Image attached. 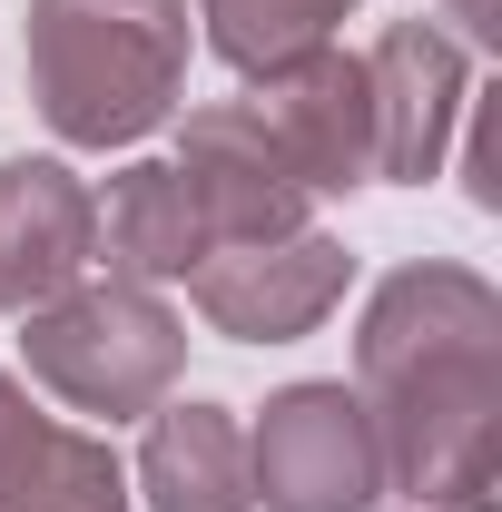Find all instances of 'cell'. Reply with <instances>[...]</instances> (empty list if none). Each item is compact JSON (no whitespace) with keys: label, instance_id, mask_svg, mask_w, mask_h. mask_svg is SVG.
Instances as JSON below:
<instances>
[{"label":"cell","instance_id":"obj_1","mask_svg":"<svg viewBox=\"0 0 502 512\" xmlns=\"http://www.w3.org/2000/svg\"><path fill=\"white\" fill-rule=\"evenodd\" d=\"M355 404L384 444V493H414V512L493 503V434H502L493 276H473L453 256L394 266L355 325Z\"/></svg>","mask_w":502,"mask_h":512},{"label":"cell","instance_id":"obj_2","mask_svg":"<svg viewBox=\"0 0 502 512\" xmlns=\"http://www.w3.org/2000/svg\"><path fill=\"white\" fill-rule=\"evenodd\" d=\"M20 60L60 148H138L188 99V0H30Z\"/></svg>","mask_w":502,"mask_h":512},{"label":"cell","instance_id":"obj_3","mask_svg":"<svg viewBox=\"0 0 502 512\" xmlns=\"http://www.w3.org/2000/svg\"><path fill=\"white\" fill-rule=\"evenodd\" d=\"M20 355L30 384L60 394L69 414L89 424H148L178 375H188V325L158 286H128V276H79L69 296L20 316Z\"/></svg>","mask_w":502,"mask_h":512},{"label":"cell","instance_id":"obj_4","mask_svg":"<svg viewBox=\"0 0 502 512\" xmlns=\"http://www.w3.org/2000/svg\"><path fill=\"white\" fill-rule=\"evenodd\" d=\"M247 493L256 512H375L384 444L355 384H286L247 424Z\"/></svg>","mask_w":502,"mask_h":512},{"label":"cell","instance_id":"obj_5","mask_svg":"<svg viewBox=\"0 0 502 512\" xmlns=\"http://www.w3.org/2000/svg\"><path fill=\"white\" fill-rule=\"evenodd\" d=\"M355 286V256L335 247L325 227H296V237H256V247H207L188 276L197 316L237 345H296L345 306Z\"/></svg>","mask_w":502,"mask_h":512},{"label":"cell","instance_id":"obj_6","mask_svg":"<svg viewBox=\"0 0 502 512\" xmlns=\"http://www.w3.org/2000/svg\"><path fill=\"white\" fill-rule=\"evenodd\" d=\"M247 109L266 138L286 148V168L306 178V197H355L375 188V99H365V50H296V60L256 69Z\"/></svg>","mask_w":502,"mask_h":512},{"label":"cell","instance_id":"obj_7","mask_svg":"<svg viewBox=\"0 0 502 512\" xmlns=\"http://www.w3.org/2000/svg\"><path fill=\"white\" fill-rule=\"evenodd\" d=\"M365 99H375V178L424 188L473 109V40L443 20H384L365 50Z\"/></svg>","mask_w":502,"mask_h":512},{"label":"cell","instance_id":"obj_8","mask_svg":"<svg viewBox=\"0 0 502 512\" xmlns=\"http://www.w3.org/2000/svg\"><path fill=\"white\" fill-rule=\"evenodd\" d=\"M178 178H188L197 217H207V247H256V237H296L306 227V178L286 168V148L266 138L247 99H207L178 128Z\"/></svg>","mask_w":502,"mask_h":512},{"label":"cell","instance_id":"obj_9","mask_svg":"<svg viewBox=\"0 0 502 512\" xmlns=\"http://www.w3.org/2000/svg\"><path fill=\"white\" fill-rule=\"evenodd\" d=\"M99 266V197L69 158H0V316H30Z\"/></svg>","mask_w":502,"mask_h":512},{"label":"cell","instance_id":"obj_10","mask_svg":"<svg viewBox=\"0 0 502 512\" xmlns=\"http://www.w3.org/2000/svg\"><path fill=\"white\" fill-rule=\"evenodd\" d=\"M138 493L148 512H256L247 493V424L227 404H158L148 414V444H138Z\"/></svg>","mask_w":502,"mask_h":512},{"label":"cell","instance_id":"obj_11","mask_svg":"<svg viewBox=\"0 0 502 512\" xmlns=\"http://www.w3.org/2000/svg\"><path fill=\"white\" fill-rule=\"evenodd\" d=\"M99 247H109V276H128V286H178V276H197L207 217H197L178 158H128L119 178H109V197H99Z\"/></svg>","mask_w":502,"mask_h":512},{"label":"cell","instance_id":"obj_12","mask_svg":"<svg viewBox=\"0 0 502 512\" xmlns=\"http://www.w3.org/2000/svg\"><path fill=\"white\" fill-rule=\"evenodd\" d=\"M0 512H128V473L109 434L50 424L30 404V424L0 444Z\"/></svg>","mask_w":502,"mask_h":512},{"label":"cell","instance_id":"obj_13","mask_svg":"<svg viewBox=\"0 0 502 512\" xmlns=\"http://www.w3.org/2000/svg\"><path fill=\"white\" fill-rule=\"evenodd\" d=\"M197 20H207V50L256 79V69L296 60V50H325L355 20V0H197Z\"/></svg>","mask_w":502,"mask_h":512},{"label":"cell","instance_id":"obj_14","mask_svg":"<svg viewBox=\"0 0 502 512\" xmlns=\"http://www.w3.org/2000/svg\"><path fill=\"white\" fill-rule=\"evenodd\" d=\"M443 20H453V40H493V0H443Z\"/></svg>","mask_w":502,"mask_h":512},{"label":"cell","instance_id":"obj_15","mask_svg":"<svg viewBox=\"0 0 502 512\" xmlns=\"http://www.w3.org/2000/svg\"><path fill=\"white\" fill-rule=\"evenodd\" d=\"M20 424H30V394H20V375H0V444H10Z\"/></svg>","mask_w":502,"mask_h":512}]
</instances>
